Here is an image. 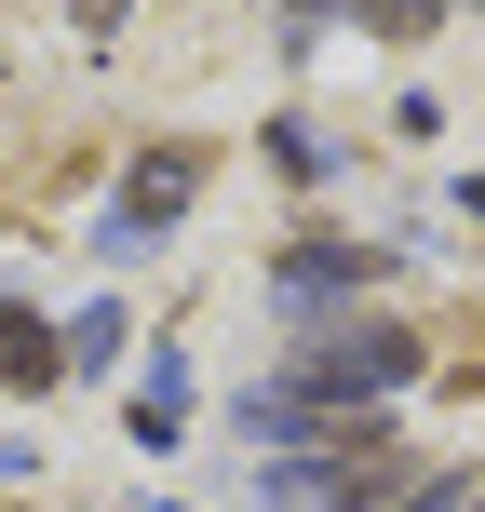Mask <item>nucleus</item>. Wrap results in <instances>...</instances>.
<instances>
[{"label": "nucleus", "instance_id": "3", "mask_svg": "<svg viewBox=\"0 0 485 512\" xmlns=\"http://www.w3.org/2000/svg\"><path fill=\"white\" fill-rule=\"evenodd\" d=\"M364 270H378L364 243H297V256H283V297H297V310H324V297H351Z\"/></svg>", "mask_w": 485, "mask_h": 512}, {"label": "nucleus", "instance_id": "5", "mask_svg": "<svg viewBox=\"0 0 485 512\" xmlns=\"http://www.w3.org/2000/svg\"><path fill=\"white\" fill-rule=\"evenodd\" d=\"M364 27L378 41H418V27H445V0H364Z\"/></svg>", "mask_w": 485, "mask_h": 512}, {"label": "nucleus", "instance_id": "2", "mask_svg": "<svg viewBox=\"0 0 485 512\" xmlns=\"http://www.w3.org/2000/svg\"><path fill=\"white\" fill-rule=\"evenodd\" d=\"M189 189H203V149H149V162L122 176V230H108V243H162V230L189 216Z\"/></svg>", "mask_w": 485, "mask_h": 512}, {"label": "nucleus", "instance_id": "6", "mask_svg": "<svg viewBox=\"0 0 485 512\" xmlns=\"http://www.w3.org/2000/svg\"><path fill=\"white\" fill-rule=\"evenodd\" d=\"M418 512H485V486H445V499H418Z\"/></svg>", "mask_w": 485, "mask_h": 512}, {"label": "nucleus", "instance_id": "7", "mask_svg": "<svg viewBox=\"0 0 485 512\" xmlns=\"http://www.w3.org/2000/svg\"><path fill=\"white\" fill-rule=\"evenodd\" d=\"M283 14H297V27H310V14H324V0H283Z\"/></svg>", "mask_w": 485, "mask_h": 512}, {"label": "nucleus", "instance_id": "4", "mask_svg": "<svg viewBox=\"0 0 485 512\" xmlns=\"http://www.w3.org/2000/svg\"><path fill=\"white\" fill-rule=\"evenodd\" d=\"M54 364H68V351H54L27 310H0V378H54Z\"/></svg>", "mask_w": 485, "mask_h": 512}, {"label": "nucleus", "instance_id": "8", "mask_svg": "<svg viewBox=\"0 0 485 512\" xmlns=\"http://www.w3.org/2000/svg\"><path fill=\"white\" fill-rule=\"evenodd\" d=\"M472 216H485V176H472Z\"/></svg>", "mask_w": 485, "mask_h": 512}, {"label": "nucleus", "instance_id": "1", "mask_svg": "<svg viewBox=\"0 0 485 512\" xmlns=\"http://www.w3.org/2000/svg\"><path fill=\"white\" fill-rule=\"evenodd\" d=\"M418 378V337H391V324H351V337H310L297 364H283V391L256 405V432H297L310 405H378V391H405Z\"/></svg>", "mask_w": 485, "mask_h": 512}]
</instances>
